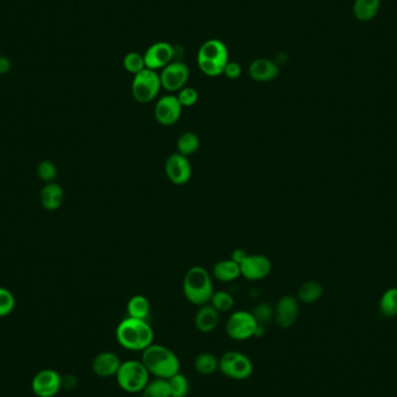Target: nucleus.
I'll use <instances>...</instances> for the list:
<instances>
[{"label": "nucleus", "mask_w": 397, "mask_h": 397, "mask_svg": "<svg viewBox=\"0 0 397 397\" xmlns=\"http://www.w3.org/2000/svg\"><path fill=\"white\" fill-rule=\"evenodd\" d=\"M115 336L118 344L129 351L143 352L154 344V330L145 319L133 317L122 319L118 323Z\"/></svg>", "instance_id": "1"}, {"label": "nucleus", "mask_w": 397, "mask_h": 397, "mask_svg": "<svg viewBox=\"0 0 397 397\" xmlns=\"http://www.w3.org/2000/svg\"><path fill=\"white\" fill-rule=\"evenodd\" d=\"M142 362L154 378L169 379L181 372V361L172 350L159 344H152L142 352Z\"/></svg>", "instance_id": "2"}, {"label": "nucleus", "mask_w": 397, "mask_h": 397, "mask_svg": "<svg viewBox=\"0 0 397 397\" xmlns=\"http://www.w3.org/2000/svg\"><path fill=\"white\" fill-rule=\"evenodd\" d=\"M183 292L192 305L201 307L209 303L214 294V286L207 269L202 266L190 267L184 276Z\"/></svg>", "instance_id": "3"}, {"label": "nucleus", "mask_w": 397, "mask_h": 397, "mask_svg": "<svg viewBox=\"0 0 397 397\" xmlns=\"http://www.w3.org/2000/svg\"><path fill=\"white\" fill-rule=\"evenodd\" d=\"M197 66L208 77L224 75V68L229 62V51L222 41L208 39L197 51Z\"/></svg>", "instance_id": "4"}, {"label": "nucleus", "mask_w": 397, "mask_h": 397, "mask_svg": "<svg viewBox=\"0 0 397 397\" xmlns=\"http://www.w3.org/2000/svg\"><path fill=\"white\" fill-rule=\"evenodd\" d=\"M118 387L129 394H141L150 381V373L140 360H126L115 375Z\"/></svg>", "instance_id": "5"}, {"label": "nucleus", "mask_w": 397, "mask_h": 397, "mask_svg": "<svg viewBox=\"0 0 397 397\" xmlns=\"http://www.w3.org/2000/svg\"><path fill=\"white\" fill-rule=\"evenodd\" d=\"M219 371L228 379L243 381L253 373L252 361L240 351H228L219 358Z\"/></svg>", "instance_id": "6"}, {"label": "nucleus", "mask_w": 397, "mask_h": 397, "mask_svg": "<svg viewBox=\"0 0 397 397\" xmlns=\"http://www.w3.org/2000/svg\"><path fill=\"white\" fill-rule=\"evenodd\" d=\"M161 84L157 71L147 69L135 75L132 83L133 98L140 104H149L157 98L161 91Z\"/></svg>", "instance_id": "7"}, {"label": "nucleus", "mask_w": 397, "mask_h": 397, "mask_svg": "<svg viewBox=\"0 0 397 397\" xmlns=\"http://www.w3.org/2000/svg\"><path fill=\"white\" fill-rule=\"evenodd\" d=\"M258 325L252 312L237 310L227 319L226 332L233 341H248L255 337Z\"/></svg>", "instance_id": "8"}, {"label": "nucleus", "mask_w": 397, "mask_h": 397, "mask_svg": "<svg viewBox=\"0 0 397 397\" xmlns=\"http://www.w3.org/2000/svg\"><path fill=\"white\" fill-rule=\"evenodd\" d=\"M159 78L161 89L169 92H179L181 89H184L190 78V69L184 62L173 61L161 70Z\"/></svg>", "instance_id": "9"}, {"label": "nucleus", "mask_w": 397, "mask_h": 397, "mask_svg": "<svg viewBox=\"0 0 397 397\" xmlns=\"http://www.w3.org/2000/svg\"><path fill=\"white\" fill-rule=\"evenodd\" d=\"M181 113L183 106L178 100L177 95H163L154 105V118L164 127L176 125L181 118Z\"/></svg>", "instance_id": "10"}, {"label": "nucleus", "mask_w": 397, "mask_h": 397, "mask_svg": "<svg viewBox=\"0 0 397 397\" xmlns=\"http://www.w3.org/2000/svg\"><path fill=\"white\" fill-rule=\"evenodd\" d=\"M176 50L173 46L169 42H156L149 47L145 55V68L157 71L163 70L165 66H168L170 63L173 62Z\"/></svg>", "instance_id": "11"}, {"label": "nucleus", "mask_w": 397, "mask_h": 397, "mask_svg": "<svg viewBox=\"0 0 397 397\" xmlns=\"http://www.w3.org/2000/svg\"><path fill=\"white\" fill-rule=\"evenodd\" d=\"M62 386V377L54 369H42L32 380V391L37 397H55Z\"/></svg>", "instance_id": "12"}, {"label": "nucleus", "mask_w": 397, "mask_h": 397, "mask_svg": "<svg viewBox=\"0 0 397 397\" xmlns=\"http://www.w3.org/2000/svg\"><path fill=\"white\" fill-rule=\"evenodd\" d=\"M240 267V276L251 281L265 279L272 272V263L264 255H248Z\"/></svg>", "instance_id": "13"}, {"label": "nucleus", "mask_w": 397, "mask_h": 397, "mask_svg": "<svg viewBox=\"0 0 397 397\" xmlns=\"http://www.w3.org/2000/svg\"><path fill=\"white\" fill-rule=\"evenodd\" d=\"M192 165H190L188 157L183 154H171L165 163V174L172 184L181 185L188 184L192 178Z\"/></svg>", "instance_id": "14"}, {"label": "nucleus", "mask_w": 397, "mask_h": 397, "mask_svg": "<svg viewBox=\"0 0 397 397\" xmlns=\"http://www.w3.org/2000/svg\"><path fill=\"white\" fill-rule=\"evenodd\" d=\"M299 316V300L295 296L286 295L276 303L274 321L281 329H288L295 324Z\"/></svg>", "instance_id": "15"}, {"label": "nucleus", "mask_w": 397, "mask_h": 397, "mask_svg": "<svg viewBox=\"0 0 397 397\" xmlns=\"http://www.w3.org/2000/svg\"><path fill=\"white\" fill-rule=\"evenodd\" d=\"M121 364V359L114 352L104 351L93 359L92 371L99 378H111L116 375Z\"/></svg>", "instance_id": "16"}, {"label": "nucleus", "mask_w": 397, "mask_h": 397, "mask_svg": "<svg viewBox=\"0 0 397 397\" xmlns=\"http://www.w3.org/2000/svg\"><path fill=\"white\" fill-rule=\"evenodd\" d=\"M249 76L255 82H272L279 76V66L271 59H257L250 64Z\"/></svg>", "instance_id": "17"}, {"label": "nucleus", "mask_w": 397, "mask_h": 397, "mask_svg": "<svg viewBox=\"0 0 397 397\" xmlns=\"http://www.w3.org/2000/svg\"><path fill=\"white\" fill-rule=\"evenodd\" d=\"M39 202L44 209L49 212L61 208L64 202V190L62 186L55 181L44 185L39 193Z\"/></svg>", "instance_id": "18"}, {"label": "nucleus", "mask_w": 397, "mask_h": 397, "mask_svg": "<svg viewBox=\"0 0 397 397\" xmlns=\"http://www.w3.org/2000/svg\"><path fill=\"white\" fill-rule=\"evenodd\" d=\"M219 314L220 312H217L216 309L209 303L201 305L194 319V324H195L197 331L202 332V334L213 332L219 324V319H220Z\"/></svg>", "instance_id": "19"}, {"label": "nucleus", "mask_w": 397, "mask_h": 397, "mask_svg": "<svg viewBox=\"0 0 397 397\" xmlns=\"http://www.w3.org/2000/svg\"><path fill=\"white\" fill-rule=\"evenodd\" d=\"M381 0H355L352 12L360 23H368L378 16Z\"/></svg>", "instance_id": "20"}, {"label": "nucleus", "mask_w": 397, "mask_h": 397, "mask_svg": "<svg viewBox=\"0 0 397 397\" xmlns=\"http://www.w3.org/2000/svg\"><path fill=\"white\" fill-rule=\"evenodd\" d=\"M213 276L222 283H230L240 276V264L233 259L221 260L213 266Z\"/></svg>", "instance_id": "21"}, {"label": "nucleus", "mask_w": 397, "mask_h": 397, "mask_svg": "<svg viewBox=\"0 0 397 397\" xmlns=\"http://www.w3.org/2000/svg\"><path fill=\"white\" fill-rule=\"evenodd\" d=\"M322 295H323V286L319 281L309 280L300 286L296 299L303 303H314L319 301Z\"/></svg>", "instance_id": "22"}, {"label": "nucleus", "mask_w": 397, "mask_h": 397, "mask_svg": "<svg viewBox=\"0 0 397 397\" xmlns=\"http://www.w3.org/2000/svg\"><path fill=\"white\" fill-rule=\"evenodd\" d=\"M194 368L201 375L214 374L219 371V358L209 352H202L194 359Z\"/></svg>", "instance_id": "23"}, {"label": "nucleus", "mask_w": 397, "mask_h": 397, "mask_svg": "<svg viewBox=\"0 0 397 397\" xmlns=\"http://www.w3.org/2000/svg\"><path fill=\"white\" fill-rule=\"evenodd\" d=\"M128 317L133 319H145L150 312V303L143 295H135L127 303Z\"/></svg>", "instance_id": "24"}, {"label": "nucleus", "mask_w": 397, "mask_h": 397, "mask_svg": "<svg viewBox=\"0 0 397 397\" xmlns=\"http://www.w3.org/2000/svg\"><path fill=\"white\" fill-rule=\"evenodd\" d=\"M200 147V140L197 134L192 132H186L181 134L177 141V152L183 154L185 157H190L197 152Z\"/></svg>", "instance_id": "25"}, {"label": "nucleus", "mask_w": 397, "mask_h": 397, "mask_svg": "<svg viewBox=\"0 0 397 397\" xmlns=\"http://www.w3.org/2000/svg\"><path fill=\"white\" fill-rule=\"evenodd\" d=\"M141 397H171L169 381L158 378L149 381L145 389L141 391Z\"/></svg>", "instance_id": "26"}, {"label": "nucleus", "mask_w": 397, "mask_h": 397, "mask_svg": "<svg viewBox=\"0 0 397 397\" xmlns=\"http://www.w3.org/2000/svg\"><path fill=\"white\" fill-rule=\"evenodd\" d=\"M170 384L171 397H188L190 393V381L186 375L181 374V372L169 379Z\"/></svg>", "instance_id": "27"}, {"label": "nucleus", "mask_w": 397, "mask_h": 397, "mask_svg": "<svg viewBox=\"0 0 397 397\" xmlns=\"http://www.w3.org/2000/svg\"><path fill=\"white\" fill-rule=\"evenodd\" d=\"M209 305H213L219 312H228L233 308L235 300L230 293L226 292V291H219V292H214Z\"/></svg>", "instance_id": "28"}, {"label": "nucleus", "mask_w": 397, "mask_h": 397, "mask_svg": "<svg viewBox=\"0 0 397 397\" xmlns=\"http://www.w3.org/2000/svg\"><path fill=\"white\" fill-rule=\"evenodd\" d=\"M380 310L384 316L397 315V288L388 289L381 298Z\"/></svg>", "instance_id": "29"}, {"label": "nucleus", "mask_w": 397, "mask_h": 397, "mask_svg": "<svg viewBox=\"0 0 397 397\" xmlns=\"http://www.w3.org/2000/svg\"><path fill=\"white\" fill-rule=\"evenodd\" d=\"M123 68L126 71H128L132 75H138L141 73L142 70L145 69V57L142 56L141 54L128 53L123 59Z\"/></svg>", "instance_id": "30"}, {"label": "nucleus", "mask_w": 397, "mask_h": 397, "mask_svg": "<svg viewBox=\"0 0 397 397\" xmlns=\"http://www.w3.org/2000/svg\"><path fill=\"white\" fill-rule=\"evenodd\" d=\"M16 307V298L11 291L0 287V319L6 317L13 312Z\"/></svg>", "instance_id": "31"}, {"label": "nucleus", "mask_w": 397, "mask_h": 397, "mask_svg": "<svg viewBox=\"0 0 397 397\" xmlns=\"http://www.w3.org/2000/svg\"><path fill=\"white\" fill-rule=\"evenodd\" d=\"M37 176L46 184L53 183L57 177V166L53 161H43L37 165Z\"/></svg>", "instance_id": "32"}, {"label": "nucleus", "mask_w": 397, "mask_h": 397, "mask_svg": "<svg viewBox=\"0 0 397 397\" xmlns=\"http://www.w3.org/2000/svg\"><path fill=\"white\" fill-rule=\"evenodd\" d=\"M252 315L256 319L257 323L260 325L269 323L274 316V309L269 303H260L253 308Z\"/></svg>", "instance_id": "33"}, {"label": "nucleus", "mask_w": 397, "mask_h": 397, "mask_svg": "<svg viewBox=\"0 0 397 397\" xmlns=\"http://www.w3.org/2000/svg\"><path fill=\"white\" fill-rule=\"evenodd\" d=\"M177 98L181 102V105L183 106V109L184 107H192L199 100V92L194 87L185 86L184 89H181L178 92Z\"/></svg>", "instance_id": "34"}, {"label": "nucleus", "mask_w": 397, "mask_h": 397, "mask_svg": "<svg viewBox=\"0 0 397 397\" xmlns=\"http://www.w3.org/2000/svg\"><path fill=\"white\" fill-rule=\"evenodd\" d=\"M224 75L227 78L231 79V80L238 79L240 75H242V66H240V63L229 61L226 68H224Z\"/></svg>", "instance_id": "35"}, {"label": "nucleus", "mask_w": 397, "mask_h": 397, "mask_svg": "<svg viewBox=\"0 0 397 397\" xmlns=\"http://www.w3.org/2000/svg\"><path fill=\"white\" fill-rule=\"evenodd\" d=\"M248 253L244 251L243 249H236L233 251V255H231V259L235 262V263L240 264L245 259Z\"/></svg>", "instance_id": "36"}, {"label": "nucleus", "mask_w": 397, "mask_h": 397, "mask_svg": "<svg viewBox=\"0 0 397 397\" xmlns=\"http://www.w3.org/2000/svg\"><path fill=\"white\" fill-rule=\"evenodd\" d=\"M11 63L6 57H0V73H6L10 71Z\"/></svg>", "instance_id": "37"}]
</instances>
